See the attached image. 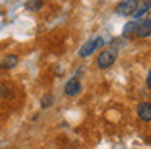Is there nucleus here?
Returning a JSON list of instances; mask_svg holds the SVG:
<instances>
[{"label":"nucleus","instance_id":"obj_1","mask_svg":"<svg viewBox=\"0 0 151 149\" xmlns=\"http://www.w3.org/2000/svg\"><path fill=\"white\" fill-rule=\"evenodd\" d=\"M117 58V50L115 49H106L98 57V67L99 68H109Z\"/></svg>","mask_w":151,"mask_h":149},{"label":"nucleus","instance_id":"obj_2","mask_svg":"<svg viewBox=\"0 0 151 149\" xmlns=\"http://www.w3.org/2000/svg\"><path fill=\"white\" fill-rule=\"evenodd\" d=\"M138 3H140V0H122L120 3L117 5V10L115 11L119 13V15H133L135 10L138 8Z\"/></svg>","mask_w":151,"mask_h":149},{"label":"nucleus","instance_id":"obj_3","mask_svg":"<svg viewBox=\"0 0 151 149\" xmlns=\"http://www.w3.org/2000/svg\"><path fill=\"white\" fill-rule=\"evenodd\" d=\"M102 44H104V39H102V37H98V39H94V41L86 42V44L80 49V52H78L80 57H88V55H91L93 52H94L98 47H101Z\"/></svg>","mask_w":151,"mask_h":149},{"label":"nucleus","instance_id":"obj_4","mask_svg":"<svg viewBox=\"0 0 151 149\" xmlns=\"http://www.w3.org/2000/svg\"><path fill=\"white\" fill-rule=\"evenodd\" d=\"M150 34H151V18L141 19L140 23L135 21V36H138V37H146Z\"/></svg>","mask_w":151,"mask_h":149},{"label":"nucleus","instance_id":"obj_5","mask_svg":"<svg viewBox=\"0 0 151 149\" xmlns=\"http://www.w3.org/2000/svg\"><path fill=\"white\" fill-rule=\"evenodd\" d=\"M81 89V84H80L78 78H72V80L67 81L65 84V94L67 96H76Z\"/></svg>","mask_w":151,"mask_h":149},{"label":"nucleus","instance_id":"obj_6","mask_svg":"<svg viewBox=\"0 0 151 149\" xmlns=\"http://www.w3.org/2000/svg\"><path fill=\"white\" fill-rule=\"evenodd\" d=\"M138 117L145 122H151V104L150 102H141L138 105Z\"/></svg>","mask_w":151,"mask_h":149},{"label":"nucleus","instance_id":"obj_7","mask_svg":"<svg viewBox=\"0 0 151 149\" xmlns=\"http://www.w3.org/2000/svg\"><path fill=\"white\" fill-rule=\"evenodd\" d=\"M17 63H18V57H17V55H8V57H5L4 60H2L0 67L5 68V70H10V68L17 67Z\"/></svg>","mask_w":151,"mask_h":149},{"label":"nucleus","instance_id":"obj_8","mask_svg":"<svg viewBox=\"0 0 151 149\" xmlns=\"http://www.w3.org/2000/svg\"><path fill=\"white\" fill-rule=\"evenodd\" d=\"M150 8H151V0H143V3H141V6H140V8H137V10H135L133 16H135L137 19H138V18H141V16H143V15H145V13H146Z\"/></svg>","mask_w":151,"mask_h":149},{"label":"nucleus","instance_id":"obj_9","mask_svg":"<svg viewBox=\"0 0 151 149\" xmlns=\"http://www.w3.org/2000/svg\"><path fill=\"white\" fill-rule=\"evenodd\" d=\"M26 10H29V11H37V10H41L44 6V2L42 0H29V2H26Z\"/></svg>","mask_w":151,"mask_h":149},{"label":"nucleus","instance_id":"obj_10","mask_svg":"<svg viewBox=\"0 0 151 149\" xmlns=\"http://www.w3.org/2000/svg\"><path fill=\"white\" fill-rule=\"evenodd\" d=\"M124 36L125 37H130V36H135V21H130L125 24L124 28Z\"/></svg>","mask_w":151,"mask_h":149},{"label":"nucleus","instance_id":"obj_11","mask_svg":"<svg viewBox=\"0 0 151 149\" xmlns=\"http://www.w3.org/2000/svg\"><path fill=\"white\" fill-rule=\"evenodd\" d=\"M5 96H7V87H5V84L0 83V99L5 97Z\"/></svg>","mask_w":151,"mask_h":149},{"label":"nucleus","instance_id":"obj_12","mask_svg":"<svg viewBox=\"0 0 151 149\" xmlns=\"http://www.w3.org/2000/svg\"><path fill=\"white\" fill-rule=\"evenodd\" d=\"M50 102H52V99H50V96H46V99L42 100V107H47V105H50Z\"/></svg>","mask_w":151,"mask_h":149},{"label":"nucleus","instance_id":"obj_13","mask_svg":"<svg viewBox=\"0 0 151 149\" xmlns=\"http://www.w3.org/2000/svg\"><path fill=\"white\" fill-rule=\"evenodd\" d=\"M146 86H148V89H151V70H150V73H148V78H146Z\"/></svg>","mask_w":151,"mask_h":149}]
</instances>
